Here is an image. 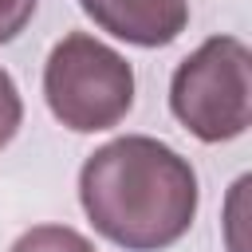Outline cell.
<instances>
[{
  "label": "cell",
  "mask_w": 252,
  "mask_h": 252,
  "mask_svg": "<svg viewBox=\"0 0 252 252\" xmlns=\"http://www.w3.org/2000/svg\"><path fill=\"white\" fill-rule=\"evenodd\" d=\"M79 201L98 236L126 252L177 244L197 217V173L189 158L150 134L98 146L79 169Z\"/></svg>",
  "instance_id": "1"
},
{
  "label": "cell",
  "mask_w": 252,
  "mask_h": 252,
  "mask_svg": "<svg viewBox=\"0 0 252 252\" xmlns=\"http://www.w3.org/2000/svg\"><path fill=\"white\" fill-rule=\"evenodd\" d=\"M169 110L197 142H232L252 122V51L236 35H213L169 79Z\"/></svg>",
  "instance_id": "2"
},
{
  "label": "cell",
  "mask_w": 252,
  "mask_h": 252,
  "mask_svg": "<svg viewBox=\"0 0 252 252\" xmlns=\"http://www.w3.org/2000/svg\"><path fill=\"white\" fill-rule=\"evenodd\" d=\"M43 98L75 134L110 130L134 106V67L102 39L71 32L43 63Z\"/></svg>",
  "instance_id": "3"
},
{
  "label": "cell",
  "mask_w": 252,
  "mask_h": 252,
  "mask_svg": "<svg viewBox=\"0 0 252 252\" xmlns=\"http://www.w3.org/2000/svg\"><path fill=\"white\" fill-rule=\"evenodd\" d=\"M87 20L134 47H165L189 24V0H79Z\"/></svg>",
  "instance_id": "4"
},
{
  "label": "cell",
  "mask_w": 252,
  "mask_h": 252,
  "mask_svg": "<svg viewBox=\"0 0 252 252\" xmlns=\"http://www.w3.org/2000/svg\"><path fill=\"white\" fill-rule=\"evenodd\" d=\"M12 252H94V244L67 224H35L12 244Z\"/></svg>",
  "instance_id": "5"
},
{
  "label": "cell",
  "mask_w": 252,
  "mask_h": 252,
  "mask_svg": "<svg viewBox=\"0 0 252 252\" xmlns=\"http://www.w3.org/2000/svg\"><path fill=\"white\" fill-rule=\"evenodd\" d=\"M24 122V102H20V91H16V79L0 67V150L16 138Z\"/></svg>",
  "instance_id": "6"
},
{
  "label": "cell",
  "mask_w": 252,
  "mask_h": 252,
  "mask_svg": "<svg viewBox=\"0 0 252 252\" xmlns=\"http://www.w3.org/2000/svg\"><path fill=\"white\" fill-rule=\"evenodd\" d=\"M35 4L39 0H0V43H12L28 20L35 16Z\"/></svg>",
  "instance_id": "7"
}]
</instances>
